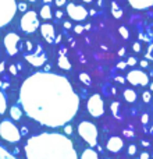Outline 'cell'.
Returning <instances> with one entry per match:
<instances>
[{"mask_svg":"<svg viewBox=\"0 0 153 159\" xmlns=\"http://www.w3.org/2000/svg\"><path fill=\"white\" fill-rule=\"evenodd\" d=\"M3 70H4V63H0V73H3Z\"/></svg>","mask_w":153,"mask_h":159,"instance_id":"44","label":"cell"},{"mask_svg":"<svg viewBox=\"0 0 153 159\" xmlns=\"http://www.w3.org/2000/svg\"><path fill=\"white\" fill-rule=\"evenodd\" d=\"M41 17L43 20H50L52 18V8H50V6L49 4H45L43 7L41 8Z\"/></svg>","mask_w":153,"mask_h":159,"instance_id":"18","label":"cell"},{"mask_svg":"<svg viewBox=\"0 0 153 159\" xmlns=\"http://www.w3.org/2000/svg\"><path fill=\"white\" fill-rule=\"evenodd\" d=\"M124 55H125V49L123 48V49H120V52H118V56H124Z\"/></svg>","mask_w":153,"mask_h":159,"instance_id":"42","label":"cell"},{"mask_svg":"<svg viewBox=\"0 0 153 159\" xmlns=\"http://www.w3.org/2000/svg\"><path fill=\"white\" fill-rule=\"evenodd\" d=\"M117 81H120V82H123L124 84V78H121V77H117Z\"/></svg>","mask_w":153,"mask_h":159,"instance_id":"46","label":"cell"},{"mask_svg":"<svg viewBox=\"0 0 153 159\" xmlns=\"http://www.w3.org/2000/svg\"><path fill=\"white\" fill-rule=\"evenodd\" d=\"M81 159H99V157H98V154H96L93 149L88 148V149H85V151L82 152Z\"/></svg>","mask_w":153,"mask_h":159,"instance_id":"20","label":"cell"},{"mask_svg":"<svg viewBox=\"0 0 153 159\" xmlns=\"http://www.w3.org/2000/svg\"><path fill=\"white\" fill-rule=\"evenodd\" d=\"M84 30H90V25H89V24H88V25H85V27H84Z\"/></svg>","mask_w":153,"mask_h":159,"instance_id":"47","label":"cell"},{"mask_svg":"<svg viewBox=\"0 0 153 159\" xmlns=\"http://www.w3.org/2000/svg\"><path fill=\"white\" fill-rule=\"evenodd\" d=\"M29 2H32V3H33V2H36V0H29Z\"/></svg>","mask_w":153,"mask_h":159,"instance_id":"51","label":"cell"},{"mask_svg":"<svg viewBox=\"0 0 153 159\" xmlns=\"http://www.w3.org/2000/svg\"><path fill=\"white\" fill-rule=\"evenodd\" d=\"M57 64L61 70H70L71 69V63H70V60L67 59V56H64V55H61L60 57H59Z\"/></svg>","mask_w":153,"mask_h":159,"instance_id":"15","label":"cell"},{"mask_svg":"<svg viewBox=\"0 0 153 159\" xmlns=\"http://www.w3.org/2000/svg\"><path fill=\"white\" fill-rule=\"evenodd\" d=\"M118 31H120V35L123 36L124 39H128L129 38V32H128V30H127L125 27H120V30H118Z\"/></svg>","mask_w":153,"mask_h":159,"instance_id":"24","label":"cell"},{"mask_svg":"<svg viewBox=\"0 0 153 159\" xmlns=\"http://www.w3.org/2000/svg\"><path fill=\"white\" fill-rule=\"evenodd\" d=\"M41 34L45 38V41L53 43L56 41V32H55V27L52 24H43L41 25Z\"/></svg>","mask_w":153,"mask_h":159,"instance_id":"12","label":"cell"},{"mask_svg":"<svg viewBox=\"0 0 153 159\" xmlns=\"http://www.w3.org/2000/svg\"><path fill=\"white\" fill-rule=\"evenodd\" d=\"M111 14L114 18H121V17H123V8H121L116 2L111 3Z\"/></svg>","mask_w":153,"mask_h":159,"instance_id":"17","label":"cell"},{"mask_svg":"<svg viewBox=\"0 0 153 159\" xmlns=\"http://www.w3.org/2000/svg\"><path fill=\"white\" fill-rule=\"evenodd\" d=\"M79 80H81L85 85H90V84H92V80H90V77L86 74V73H81V74H79Z\"/></svg>","mask_w":153,"mask_h":159,"instance_id":"23","label":"cell"},{"mask_svg":"<svg viewBox=\"0 0 153 159\" xmlns=\"http://www.w3.org/2000/svg\"><path fill=\"white\" fill-rule=\"evenodd\" d=\"M21 134H22V135H27V134H28V129H27V127H22Z\"/></svg>","mask_w":153,"mask_h":159,"instance_id":"39","label":"cell"},{"mask_svg":"<svg viewBox=\"0 0 153 159\" xmlns=\"http://www.w3.org/2000/svg\"><path fill=\"white\" fill-rule=\"evenodd\" d=\"M86 107H88V112H89L93 117H100L104 113V102H103V99L100 98L99 93H93V95L90 96L86 103Z\"/></svg>","mask_w":153,"mask_h":159,"instance_id":"7","label":"cell"},{"mask_svg":"<svg viewBox=\"0 0 153 159\" xmlns=\"http://www.w3.org/2000/svg\"><path fill=\"white\" fill-rule=\"evenodd\" d=\"M151 89L153 91V82H152V84H151Z\"/></svg>","mask_w":153,"mask_h":159,"instance_id":"50","label":"cell"},{"mask_svg":"<svg viewBox=\"0 0 153 159\" xmlns=\"http://www.w3.org/2000/svg\"><path fill=\"white\" fill-rule=\"evenodd\" d=\"M20 103L28 117L46 127H61L74 119L79 98L66 77L38 71L24 80Z\"/></svg>","mask_w":153,"mask_h":159,"instance_id":"1","label":"cell"},{"mask_svg":"<svg viewBox=\"0 0 153 159\" xmlns=\"http://www.w3.org/2000/svg\"><path fill=\"white\" fill-rule=\"evenodd\" d=\"M27 49H28V50H32V43H31L29 41L27 42Z\"/></svg>","mask_w":153,"mask_h":159,"instance_id":"41","label":"cell"},{"mask_svg":"<svg viewBox=\"0 0 153 159\" xmlns=\"http://www.w3.org/2000/svg\"><path fill=\"white\" fill-rule=\"evenodd\" d=\"M66 4V0H56V6L57 7H61V6Z\"/></svg>","mask_w":153,"mask_h":159,"instance_id":"34","label":"cell"},{"mask_svg":"<svg viewBox=\"0 0 153 159\" xmlns=\"http://www.w3.org/2000/svg\"><path fill=\"white\" fill-rule=\"evenodd\" d=\"M64 133H66L67 135H70L72 133V127L71 126H67V124H66V127H64Z\"/></svg>","mask_w":153,"mask_h":159,"instance_id":"31","label":"cell"},{"mask_svg":"<svg viewBox=\"0 0 153 159\" xmlns=\"http://www.w3.org/2000/svg\"><path fill=\"white\" fill-rule=\"evenodd\" d=\"M61 17H63V11L57 10V11H56V18H61Z\"/></svg>","mask_w":153,"mask_h":159,"instance_id":"37","label":"cell"},{"mask_svg":"<svg viewBox=\"0 0 153 159\" xmlns=\"http://www.w3.org/2000/svg\"><path fill=\"white\" fill-rule=\"evenodd\" d=\"M74 31H75V34H82L84 27H82V25H76V27H74Z\"/></svg>","mask_w":153,"mask_h":159,"instance_id":"33","label":"cell"},{"mask_svg":"<svg viewBox=\"0 0 153 159\" xmlns=\"http://www.w3.org/2000/svg\"><path fill=\"white\" fill-rule=\"evenodd\" d=\"M124 99L127 102H135L137 101V92L134 89H125L124 91Z\"/></svg>","mask_w":153,"mask_h":159,"instance_id":"19","label":"cell"},{"mask_svg":"<svg viewBox=\"0 0 153 159\" xmlns=\"http://www.w3.org/2000/svg\"><path fill=\"white\" fill-rule=\"evenodd\" d=\"M127 81L132 85H148L149 84V77L141 70H132L127 75Z\"/></svg>","mask_w":153,"mask_h":159,"instance_id":"10","label":"cell"},{"mask_svg":"<svg viewBox=\"0 0 153 159\" xmlns=\"http://www.w3.org/2000/svg\"><path fill=\"white\" fill-rule=\"evenodd\" d=\"M45 3H46V4H49V3H52V0H43Z\"/></svg>","mask_w":153,"mask_h":159,"instance_id":"48","label":"cell"},{"mask_svg":"<svg viewBox=\"0 0 153 159\" xmlns=\"http://www.w3.org/2000/svg\"><path fill=\"white\" fill-rule=\"evenodd\" d=\"M132 49H134V52L139 53L141 52V43H139V42H135V43H132Z\"/></svg>","mask_w":153,"mask_h":159,"instance_id":"27","label":"cell"},{"mask_svg":"<svg viewBox=\"0 0 153 159\" xmlns=\"http://www.w3.org/2000/svg\"><path fill=\"white\" fill-rule=\"evenodd\" d=\"M67 14H68L74 21H84L88 17V10L84 6L75 4V3H68V4H67Z\"/></svg>","mask_w":153,"mask_h":159,"instance_id":"9","label":"cell"},{"mask_svg":"<svg viewBox=\"0 0 153 159\" xmlns=\"http://www.w3.org/2000/svg\"><path fill=\"white\" fill-rule=\"evenodd\" d=\"M39 28L38 14L33 10H29L21 17V30L25 34H33Z\"/></svg>","mask_w":153,"mask_h":159,"instance_id":"6","label":"cell"},{"mask_svg":"<svg viewBox=\"0 0 153 159\" xmlns=\"http://www.w3.org/2000/svg\"><path fill=\"white\" fill-rule=\"evenodd\" d=\"M137 59L135 57H128V60H127V66H135L137 64Z\"/></svg>","mask_w":153,"mask_h":159,"instance_id":"28","label":"cell"},{"mask_svg":"<svg viewBox=\"0 0 153 159\" xmlns=\"http://www.w3.org/2000/svg\"><path fill=\"white\" fill-rule=\"evenodd\" d=\"M142 145L143 147H149V143H148V141H142Z\"/></svg>","mask_w":153,"mask_h":159,"instance_id":"45","label":"cell"},{"mask_svg":"<svg viewBox=\"0 0 153 159\" xmlns=\"http://www.w3.org/2000/svg\"><path fill=\"white\" fill-rule=\"evenodd\" d=\"M117 67H118V69H125V67H127V63H125V61H121V63L117 64Z\"/></svg>","mask_w":153,"mask_h":159,"instance_id":"36","label":"cell"},{"mask_svg":"<svg viewBox=\"0 0 153 159\" xmlns=\"http://www.w3.org/2000/svg\"><path fill=\"white\" fill-rule=\"evenodd\" d=\"M6 107H7V101H6L4 93L0 91V115H3L6 112Z\"/></svg>","mask_w":153,"mask_h":159,"instance_id":"22","label":"cell"},{"mask_svg":"<svg viewBox=\"0 0 153 159\" xmlns=\"http://www.w3.org/2000/svg\"><path fill=\"white\" fill-rule=\"evenodd\" d=\"M84 2H85V3H92L93 0H84Z\"/></svg>","mask_w":153,"mask_h":159,"instance_id":"49","label":"cell"},{"mask_svg":"<svg viewBox=\"0 0 153 159\" xmlns=\"http://www.w3.org/2000/svg\"><path fill=\"white\" fill-rule=\"evenodd\" d=\"M78 133L85 143L89 144V147L98 145V129L90 121H81L78 126Z\"/></svg>","mask_w":153,"mask_h":159,"instance_id":"3","label":"cell"},{"mask_svg":"<svg viewBox=\"0 0 153 159\" xmlns=\"http://www.w3.org/2000/svg\"><path fill=\"white\" fill-rule=\"evenodd\" d=\"M22 116V110L20 106H11L10 109V117L13 119V120H20Z\"/></svg>","mask_w":153,"mask_h":159,"instance_id":"16","label":"cell"},{"mask_svg":"<svg viewBox=\"0 0 153 159\" xmlns=\"http://www.w3.org/2000/svg\"><path fill=\"white\" fill-rule=\"evenodd\" d=\"M8 70H10V73H11L13 75H17V74H18V73H17V67L14 66V64H11L10 69H8Z\"/></svg>","mask_w":153,"mask_h":159,"instance_id":"32","label":"cell"},{"mask_svg":"<svg viewBox=\"0 0 153 159\" xmlns=\"http://www.w3.org/2000/svg\"><path fill=\"white\" fill-rule=\"evenodd\" d=\"M38 52L36 53H33V55H25V60L27 61H29L32 66H35V67H41V66H43L45 63H46V60H47V57H46V55L45 53H41V48L38 46Z\"/></svg>","mask_w":153,"mask_h":159,"instance_id":"11","label":"cell"},{"mask_svg":"<svg viewBox=\"0 0 153 159\" xmlns=\"http://www.w3.org/2000/svg\"><path fill=\"white\" fill-rule=\"evenodd\" d=\"M64 28H67V30H70V28H71V22L66 21V22H64Z\"/></svg>","mask_w":153,"mask_h":159,"instance_id":"40","label":"cell"},{"mask_svg":"<svg viewBox=\"0 0 153 159\" xmlns=\"http://www.w3.org/2000/svg\"><path fill=\"white\" fill-rule=\"evenodd\" d=\"M17 13L15 0H0V28L6 27Z\"/></svg>","mask_w":153,"mask_h":159,"instance_id":"4","label":"cell"},{"mask_svg":"<svg viewBox=\"0 0 153 159\" xmlns=\"http://www.w3.org/2000/svg\"><path fill=\"white\" fill-rule=\"evenodd\" d=\"M128 3L135 10H146L153 6V0H128Z\"/></svg>","mask_w":153,"mask_h":159,"instance_id":"14","label":"cell"},{"mask_svg":"<svg viewBox=\"0 0 153 159\" xmlns=\"http://www.w3.org/2000/svg\"><path fill=\"white\" fill-rule=\"evenodd\" d=\"M0 137L11 144H15L21 138V133L18 131L15 124L11 123V120H3L0 123Z\"/></svg>","mask_w":153,"mask_h":159,"instance_id":"5","label":"cell"},{"mask_svg":"<svg viewBox=\"0 0 153 159\" xmlns=\"http://www.w3.org/2000/svg\"><path fill=\"white\" fill-rule=\"evenodd\" d=\"M4 48L10 56H15L20 49V36L15 32H10L4 36Z\"/></svg>","mask_w":153,"mask_h":159,"instance_id":"8","label":"cell"},{"mask_svg":"<svg viewBox=\"0 0 153 159\" xmlns=\"http://www.w3.org/2000/svg\"><path fill=\"white\" fill-rule=\"evenodd\" d=\"M148 121H149V116H148V115H143V116H142V123L146 124Z\"/></svg>","mask_w":153,"mask_h":159,"instance_id":"35","label":"cell"},{"mask_svg":"<svg viewBox=\"0 0 153 159\" xmlns=\"http://www.w3.org/2000/svg\"><path fill=\"white\" fill-rule=\"evenodd\" d=\"M27 159H78L71 140L59 133L33 135L25 144Z\"/></svg>","mask_w":153,"mask_h":159,"instance_id":"2","label":"cell"},{"mask_svg":"<svg viewBox=\"0 0 153 159\" xmlns=\"http://www.w3.org/2000/svg\"><path fill=\"white\" fill-rule=\"evenodd\" d=\"M151 98H152V95H151V92L149 91H145V92L142 93V99H143V102H151Z\"/></svg>","mask_w":153,"mask_h":159,"instance_id":"26","label":"cell"},{"mask_svg":"<svg viewBox=\"0 0 153 159\" xmlns=\"http://www.w3.org/2000/svg\"><path fill=\"white\" fill-rule=\"evenodd\" d=\"M123 147H124V140H123V138H120V137H111L109 141H107L106 148H107V151L113 152V154H117V152L120 151Z\"/></svg>","mask_w":153,"mask_h":159,"instance_id":"13","label":"cell"},{"mask_svg":"<svg viewBox=\"0 0 153 159\" xmlns=\"http://www.w3.org/2000/svg\"><path fill=\"white\" fill-rule=\"evenodd\" d=\"M139 159H149V154H148V152H143V154L141 155Z\"/></svg>","mask_w":153,"mask_h":159,"instance_id":"38","label":"cell"},{"mask_svg":"<svg viewBox=\"0 0 153 159\" xmlns=\"http://www.w3.org/2000/svg\"><path fill=\"white\" fill-rule=\"evenodd\" d=\"M135 152H137V147H135V145H129L128 147V154L129 155H135Z\"/></svg>","mask_w":153,"mask_h":159,"instance_id":"30","label":"cell"},{"mask_svg":"<svg viewBox=\"0 0 153 159\" xmlns=\"http://www.w3.org/2000/svg\"><path fill=\"white\" fill-rule=\"evenodd\" d=\"M141 66H142V67H148V61L142 60V61H141Z\"/></svg>","mask_w":153,"mask_h":159,"instance_id":"43","label":"cell"},{"mask_svg":"<svg viewBox=\"0 0 153 159\" xmlns=\"http://www.w3.org/2000/svg\"><path fill=\"white\" fill-rule=\"evenodd\" d=\"M0 159H17L11 152H8L4 147L0 145Z\"/></svg>","mask_w":153,"mask_h":159,"instance_id":"21","label":"cell"},{"mask_svg":"<svg viewBox=\"0 0 153 159\" xmlns=\"http://www.w3.org/2000/svg\"><path fill=\"white\" fill-rule=\"evenodd\" d=\"M110 109H111L113 115H114L116 117H117V116H118V102H113L111 106H110Z\"/></svg>","mask_w":153,"mask_h":159,"instance_id":"25","label":"cell"},{"mask_svg":"<svg viewBox=\"0 0 153 159\" xmlns=\"http://www.w3.org/2000/svg\"><path fill=\"white\" fill-rule=\"evenodd\" d=\"M17 10L27 11V4H25V3H20V4H17Z\"/></svg>","mask_w":153,"mask_h":159,"instance_id":"29","label":"cell"}]
</instances>
